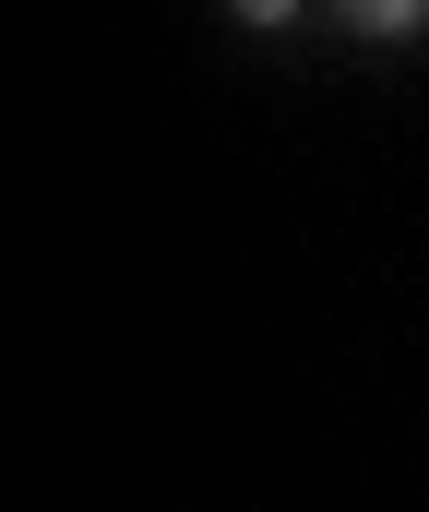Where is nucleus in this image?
I'll list each match as a JSON object with an SVG mask.
<instances>
[{
    "instance_id": "f03ea898",
    "label": "nucleus",
    "mask_w": 429,
    "mask_h": 512,
    "mask_svg": "<svg viewBox=\"0 0 429 512\" xmlns=\"http://www.w3.org/2000/svg\"><path fill=\"white\" fill-rule=\"evenodd\" d=\"M239 12H251V24H275V12H298V0H239Z\"/></svg>"
},
{
    "instance_id": "f257e3e1",
    "label": "nucleus",
    "mask_w": 429,
    "mask_h": 512,
    "mask_svg": "<svg viewBox=\"0 0 429 512\" xmlns=\"http://www.w3.org/2000/svg\"><path fill=\"white\" fill-rule=\"evenodd\" d=\"M346 12H358V24H370V36H406V24H418L429 0H346Z\"/></svg>"
}]
</instances>
